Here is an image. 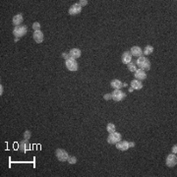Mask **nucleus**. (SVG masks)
Wrapping results in <instances>:
<instances>
[{
	"instance_id": "obj_1",
	"label": "nucleus",
	"mask_w": 177,
	"mask_h": 177,
	"mask_svg": "<svg viewBox=\"0 0 177 177\" xmlns=\"http://www.w3.org/2000/svg\"><path fill=\"white\" fill-rule=\"evenodd\" d=\"M136 65H137V67H139V69H142L144 71H148V70L151 69V62L144 55L138 57L137 61H136Z\"/></svg>"
},
{
	"instance_id": "obj_2",
	"label": "nucleus",
	"mask_w": 177,
	"mask_h": 177,
	"mask_svg": "<svg viewBox=\"0 0 177 177\" xmlns=\"http://www.w3.org/2000/svg\"><path fill=\"white\" fill-rule=\"evenodd\" d=\"M121 139H122V136H121L120 133H117L115 131V132L113 133H110L109 135H108L107 137V143L110 145H115L116 143L120 142Z\"/></svg>"
},
{
	"instance_id": "obj_3",
	"label": "nucleus",
	"mask_w": 177,
	"mask_h": 177,
	"mask_svg": "<svg viewBox=\"0 0 177 177\" xmlns=\"http://www.w3.org/2000/svg\"><path fill=\"white\" fill-rule=\"evenodd\" d=\"M27 31H28V28H27L26 26H17L13 30V35L15 36L17 38H19L24 37L27 33Z\"/></svg>"
},
{
	"instance_id": "obj_4",
	"label": "nucleus",
	"mask_w": 177,
	"mask_h": 177,
	"mask_svg": "<svg viewBox=\"0 0 177 177\" xmlns=\"http://www.w3.org/2000/svg\"><path fill=\"white\" fill-rule=\"evenodd\" d=\"M111 96H112V99L114 101H121L126 98V94L122 90H114L111 93Z\"/></svg>"
},
{
	"instance_id": "obj_5",
	"label": "nucleus",
	"mask_w": 177,
	"mask_h": 177,
	"mask_svg": "<svg viewBox=\"0 0 177 177\" xmlns=\"http://www.w3.org/2000/svg\"><path fill=\"white\" fill-rule=\"evenodd\" d=\"M65 65H66V68L69 71H77L78 70V63L74 58H69L68 60H66Z\"/></svg>"
},
{
	"instance_id": "obj_6",
	"label": "nucleus",
	"mask_w": 177,
	"mask_h": 177,
	"mask_svg": "<svg viewBox=\"0 0 177 177\" xmlns=\"http://www.w3.org/2000/svg\"><path fill=\"white\" fill-rule=\"evenodd\" d=\"M55 154H56L58 161H67L68 157H69L68 152L63 149H57L56 152H55Z\"/></svg>"
},
{
	"instance_id": "obj_7",
	"label": "nucleus",
	"mask_w": 177,
	"mask_h": 177,
	"mask_svg": "<svg viewBox=\"0 0 177 177\" xmlns=\"http://www.w3.org/2000/svg\"><path fill=\"white\" fill-rule=\"evenodd\" d=\"M177 164L176 154H170L166 157V165L168 167H174Z\"/></svg>"
},
{
	"instance_id": "obj_8",
	"label": "nucleus",
	"mask_w": 177,
	"mask_h": 177,
	"mask_svg": "<svg viewBox=\"0 0 177 177\" xmlns=\"http://www.w3.org/2000/svg\"><path fill=\"white\" fill-rule=\"evenodd\" d=\"M134 76H135V79L136 80H139V81H144V80L147 79V73L146 71L142 69H137L136 72L134 73Z\"/></svg>"
},
{
	"instance_id": "obj_9",
	"label": "nucleus",
	"mask_w": 177,
	"mask_h": 177,
	"mask_svg": "<svg viewBox=\"0 0 177 177\" xmlns=\"http://www.w3.org/2000/svg\"><path fill=\"white\" fill-rule=\"evenodd\" d=\"M82 11V7L79 5L78 3L76 4H73L71 7L69 8V14L71 16H75V15H78V14L81 13Z\"/></svg>"
},
{
	"instance_id": "obj_10",
	"label": "nucleus",
	"mask_w": 177,
	"mask_h": 177,
	"mask_svg": "<svg viewBox=\"0 0 177 177\" xmlns=\"http://www.w3.org/2000/svg\"><path fill=\"white\" fill-rule=\"evenodd\" d=\"M115 146H116V149L119 150V151H122V152L127 151V150L130 148L129 143H128L127 141H120V142L116 143Z\"/></svg>"
},
{
	"instance_id": "obj_11",
	"label": "nucleus",
	"mask_w": 177,
	"mask_h": 177,
	"mask_svg": "<svg viewBox=\"0 0 177 177\" xmlns=\"http://www.w3.org/2000/svg\"><path fill=\"white\" fill-rule=\"evenodd\" d=\"M30 143H29V140L24 139L23 141H21L20 144H19V150L22 152H26L30 150Z\"/></svg>"
},
{
	"instance_id": "obj_12",
	"label": "nucleus",
	"mask_w": 177,
	"mask_h": 177,
	"mask_svg": "<svg viewBox=\"0 0 177 177\" xmlns=\"http://www.w3.org/2000/svg\"><path fill=\"white\" fill-rule=\"evenodd\" d=\"M130 52L132 54V56H135V57H140L142 56L143 54V49L141 48L140 46H132V48L130 49Z\"/></svg>"
},
{
	"instance_id": "obj_13",
	"label": "nucleus",
	"mask_w": 177,
	"mask_h": 177,
	"mask_svg": "<svg viewBox=\"0 0 177 177\" xmlns=\"http://www.w3.org/2000/svg\"><path fill=\"white\" fill-rule=\"evenodd\" d=\"M33 40H35L36 42L38 43H42L43 42V38H44V37H43V33L42 31H33Z\"/></svg>"
},
{
	"instance_id": "obj_14",
	"label": "nucleus",
	"mask_w": 177,
	"mask_h": 177,
	"mask_svg": "<svg viewBox=\"0 0 177 177\" xmlns=\"http://www.w3.org/2000/svg\"><path fill=\"white\" fill-rule=\"evenodd\" d=\"M132 54L130 51H125L123 52L122 56H121V60L124 64H129L130 62H132Z\"/></svg>"
},
{
	"instance_id": "obj_15",
	"label": "nucleus",
	"mask_w": 177,
	"mask_h": 177,
	"mask_svg": "<svg viewBox=\"0 0 177 177\" xmlns=\"http://www.w3.org/2000/svg\"><path fill=\"white\" fill-rule=\"evenodd\" d=\"M24 21V18H23V15H22L21 13L17 14V15H15L13 17V20H12V22H13V24L15 25V27L17 26H21V24L23 23Z\"/></svg>"
},
{
	"instance_id": "obj_16",
	"label": "nucleus",
	"mask_w": 177,
	"mask_h": 177,
	"mask_svg": "<svg viewBox=\"0 0 177 177\" xmlns=\"http://www.w3.org/2000/svg\"><path fill=\"white\" fill-rule=\"evenodd\" d=\"M131 88L133 90H141L143 88V84L142 82L139 81V80H133L132 82H131Z\"/></svg>"
},
{
	"instance_id": "obj_17",
	"label": "nucleus",
	"mask_w": 177,
	"mask_h": 177,
	"mask_svg": "<svg viewBox=\"0 0 177 177\" xmlns=\"http://www.w3.org/2000/svg\"><path fill=\"white\" fill-rule=\"evenodd\" d=\"M70 54V57L71 58H74V59H77L81 56V50L78 49V48H73V49L70 50L69 52Z\"/></svg>"
},
{
	"instance_id": "obj_18",
	"label": "nucleus",
	"mask_w": 177,
	"mask_h": 177,
	"mask_svg": "<svg viewBox=\"0 0 177 177\" xmlns=\"http://www.w3.org/2000/svg\"><path fill=\"white\" fill-rule=\"evenodd\" d=\"M110 85H111V87H112V88L114 89V90H120L123 87V84L121 83V81H119V80H117V79L111 81Z\"/></svg>"
},
{
	"instance_id": "obj_19",
	"label": "nucleus",
	"mask_w": 177,
	"mask_h": 177,
	"mask_svg": "<svg viewBox=\"0 0 177 177\" xmlns=\"http://www.w3.org/2000/svg\"><path fill=\"white\" fill-rule=\"evenodd\" d=\"M152 51H154V47H152V45H147V46L145 47L144 51H143V54H145L147 56V55L152 54Z\"/></svg>"
},
{
	"instance_id": "obj_20",
	"label": "nucleus",
	"mask_w": 177,
	"mask_h": 177,
	"mask_svg": "<svg viewBox=\"0 0 177 177\" xmlns=\"http://www.w3.org/2000/svg\"><path fill=\"white\" fill-rule=\"evenodd\" d=\"M106 130H107V132L109 133H113L116 131V128H115V125L113 124V123H108L107 126H106Z\"/></svg>"
},
{
	"instance_id": "obj_21",
	"label": "nucleus",
	"mask_w": 177,
	"mask_h": 177,
	"mask_svg": "<svg viewBox=\"0 0 177 177\" xmlns=\"http://www.w3.org/2000/svg\"><path fill=\"white\" fill-rule=\"evenodd\" d=\"M127 66H128V70L131 72H133V73H135L136 70H137V65H136V63L130 62L129 64H127Z\"/></svg>"
},
{
	"instance_id": "obj_22",
	"label": "nucleus",
	"mask_w": 177,
	"mask_h": 177,
	"mask_svg": "<svg viewBox=\"0 0 177 177\" xmlns=\"http://www.w3.org/2000/svg\"><path fill=\"white\" fill-rule=\"evenodd\" d=\"M33 31H40V24L38 23V22H35V23L33 24Z\"/></svg>"
},
{
	"instance_id": "obj_23",
	"label": "nucleus",
	"mask_w": 177,
	"mask_h": 177,
	"mask_svg": "<svg viewBox=\"0 0 177 177\" xmlns=\"http://www.w3.org/2000/svg\"><path fill=\"white\" fill-rule=\"evenodd\" d=\"M67 161L69 162L70 164H75L77 162V159L75 156H69L67 159Z\"/></svg>"
},
{
	"instance_id": "obj_24",
	"label": "nucleus",
	"mask_w": 177,
	"mask_h": 177,
	"mask_svg": "<svg viewBox=\"0 0 177 177\" xmlns=\"http://www.w3.org/2000/svg\"><path fill=\"white\" fill-rule=\"evenodd\" d=\"M31 131L27 130L26 132L24 133V139H26V140H30V139H31Z\"/></svg>"
},
{
	"instance_id": "obj_25",
	"label": "nucleus",
	"mask_w": 177,
	"mask_h": 177,
	"mask_svg": "<svg viewBox=\"0 0 177 177\" xmlns=\"http://www.w3.org/2000/svg\"><path fill=\"white\" fill-rule=\"evenodd\" d=\"M78 4L81 7H83V6H86L87 4H88V1H87V0H81V1H79Z\"/></svg>"
},
{
	"instance_id": "obj_26",
	"label": "nucleus",
	"mask_w": 177,
	"mask_h": 177,
	"mask_svg": "<svg viewBox=\"0 0 177 177\" xmlns=\"http://www.w3.org/2000/svg\"><path fill=\"white\" fill-rule=\"evenodd\" d=\"M62 57L64 58L65 60H68L69 58H71V57H70V54H69V53H62Z\"/></svg>"
},
{
	"instance_id": "obj_27",
	"label": "nucleus",
	"mask_w": 177,
	"mask_h": 177,
	"mask_svg": "<svg viewBox=\"0 0 177 177\" xmlns=\"http://www.w3.org/2000/svg\"><path fill=\"white\" fill-rule=\"evenodd\" d=\"M104 99H106V100H108V99H111L112 98V96H111V94H106L103 96Z\"/></svg>"
},
{
	"instance_id": "obj_28",
	"label": "nucleus",
	"mask_w": 177,
	"mask_h": 177,
	"mask_svg": "<svg viewBox=\"0 0 177 177\" xmlns=\"http://www.w3.org/2000/svg\"><path fill=\"white\" fill-rule=\"evenodd\" d=\"M176 152H177V146L174 145V146L172 147V154H176Z\"/></svg>"
},
{
	"instance_id": "obj_29",
	"label": "nucleus",
	"mask_w": 177,
	"mask_h": 177,
	"mask_svg": "<svg viewBox=\"0 0 177 177\" xmlns=\"http://www.w3.org/2000/svg\"><path fill=\"white\" fill-rule=\"evenodd\" d=\"M2 94H3V87H2V85H0V94L2 96Z\"/></svg>"
},
{
	"instance_id": "obj_30",
	"label": "nucleus",
	"mask_w": 177,
	"mask_h": 177,
	"mask_svg": "<svg viewBox=\"0 0 177 177\" xmlns=\"http://www.w3.org/2000/svg\"><path fill=\"white\" fill-rule=\"evenodd\" d=\"M129 146H130V148H132V147L135 146V144H134L133 142H131V143H129Z\"/></svg>"
}]
</instances>
